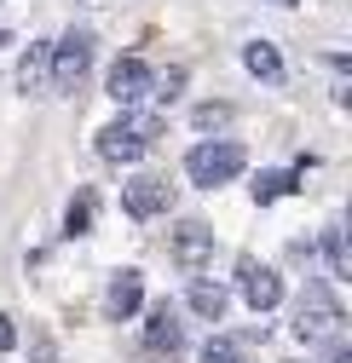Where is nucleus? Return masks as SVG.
<instances>
[{
  "instance_id": "f257e3e1",
  "label": "nucleus",
  "mask_w": 352,
  "mask_h": 363,
  "mask_svg": "<svg viewBox=\"0 0 352 363\" xmlns=\"http://www.w3.org/2000/svg\"><path fill=\"white\" fill-rule=\"evenodd\" d=\"M243 167H248V150H243L237 139H208V145H197V150L185 156V173H191L197 191H226V185H237Z\"/></svg>"
},
{
  "instance_id": "f03ea898",
  "label": "nucleus",
  "mask_w": 352,
  "mask_h": 363,
  "mask_svg": "<svg viewBox=\"0 0 352 363\" xmlns=\"http://www.w3.org/2000/svg\"><path fill=\"white\" fill-rule=\"evenodd\" d=\"M162 133V116H150V110H133V116H121V121H110L104 133H99V156L110 162V167H133L145 150H150V139Z\"/></svg>"
},
{
  "instance_id": "7ed1b4c3",
  "label": "nucleus",
  "mask_w": 352,
  "mask_h": 363,
  "mask_svg": "<svg viewBox=\"0 0 352 363\" xmlns=\"http://www.w3.org/2000/svg\"><path fill=\"white\" fill-rule=\"evenodd\" d=\"M295 335L306 346H324V340L341 335V300H335L329 283H306L300 289V300H295Z\"/></svg>"
},
{
  "instance_id": "20e7f679",
  "label": "nucleus",
  "mask_w": 352,
  "mask_h": 363,
  "mask_svg": "<svg viewBox=\"0 0 352 363\" xmlns=\"http://www.w3.org/2000/svg\"><path fill=\"white\" fill-rule=\"evenodd\" d=\"M87 64H93V29H70L58 47H53V75H47V86L75 93L81 75H87Z\"/></svg>"
},
{
  "instance_id": "39448f33",
  "label": "nucleus",
  "mask_w": 352,
  "mask_h": 363,
  "mask_svg": "<svg viewBox=\"0 0 352 363\" xmlns=\"http://www.w3.org/2000/svg\"><path fill=\"white\" fill-rule=\"evenodd\" d=\"M121 208L133 213V219H162L173 208V185H167V173H133L121 185Z\"/></svg>"
},
{
  "instance_id": "423d86ee",
  "label": "nucleus",
  "mask_w": 352,
  "mask_h": 363,
  "mask_svg": "<svg viewBox=\"0 0 352 363\" xmlns=\"http://www.w3.org/2000/svg\"><path fill=\"white\" fill-rule=\"evenodd\" d=\"M150 64L145 58H133V52H127V58H116L110 64V75H104V93L116 99V104H139V99H150Z\"/></svg>"
},
{
  "instance_id": "0eeeda50",
  "label": "nucleus",
  "mask_w": 352,
  "mask_h": 363,
  "mask_svg": "<svg viewBox=\"0 0 352 363\" xmlns=\"http://www.w3.org/2000/svg\"><path fill=\"white\" fill-rule=\"evenodd\" d=\"M167 242H173V259H180L185 271H202L214 259V225L208 219H180Z\"/></svg>"
},
{
  "instance_id": "6e6552de",
  "label": "nucleus",
  "mask_w": 352,
  "mask_h": 363,
  "mask_svg": "<svg viewBox=\"0 0 352 363\" xmlns=\"http://www.w3.org/2000/svg\"><path fill=\"white\" fill-rule=\"evenodd\" d=\"M237 289H243V300H248L260 317H266L272 306H283V277H277L272 265H254V259H243V265H237Z\"/></svg>"
},
{
  "instance_id": "1a4fd4ad",
  "label": "nucleus",
  "mask_w": 352,
  "mask_h": 363,
  "mask_svg": "<svg viewBox=\"0 0 352 363\" xmlns=\"http://www.w3.org/2000/svg\"><path fill=\"white\" fill-rule=\"evenodd\" d=\"M145 352H150V357H180V352H185V323H180V311H173V306H156V311H150Z\"/></svg>"
},
{
  "instance_id": "9d476101",
  "label": "nucleus",
  "mask_w": 352,
  "mask_h": 363,
  "mask_svg": "<svg viewBox=\"0 0 352 363\" xmlns=\"http://www.w3.org/2000/svg\"><path fill=\"white\" fill-rule=\"evenodd\" d=\"M139 306H145V277H139V271H116L110 289H104V317L121 323V317H133Z\"/></svg>"
},
{
  "instance_id": "9b49d317",
  "label": "nucleus",
  "mask_w": 352,
  "mask_h": 363,
  "mask_svg": "<svg viewBox=\"0 0 352 363\" xmlns=\"http://www.w3.org/2000/svg\"><path fill=\"white\" fill-rule=\"evenodd\" d=\"M185 306H191L197 317H208V323H219V317L231 311V289H226V283H208V277H197V271H191V294H185Z\"/></svg>"
},
{
  "instance_id": "f8f14e48",
  "label": "nucleus",
  "mask_w": 352,
  "mask_h": 363,
  "mask_svg": "<svg viewBox=\"0 0 352 363\" xmlns=\"http://www.w3.org/2000/svg\"><path fill=\"white\" fill-rule=\"evenodd\" d=\"M243 69L260 75L266 86H277V81H283V52L272 47V40H248V47H243Z\"/></svg>"
},
{
  "instance_id": "ddd939ff",
  "label": "nucleus",
  "mask_w": 352,
  "mask_h": 363,
  "mask_svg": "<svg viewBox=\"0 0 352 363\" xmlns=\"http://www.w3.org/2000/svg\"><path fill=\"white\" fill-rule=\"evenodd\" d=\"M47 75H53V47H47V40H35V47L23 52V64H18V93H40Z\"/></svg>"
},
{
  "instance_id": "4468645a",
  "label": "nucleus",
  "mask_w": 352,
  "mask_h": 363,
  "mask_svg": "<svg viewBox=\"0 0 352 363\" xmlns=\"http://www.w3.org/2000/svg\"><path fill=\"white\" fill-rule=\"evenodd\" d=\"M93 208H99V191L81 185L70 196V213H64V237H87V231H93Z\"/></svg>"
},
{
  "instance_id": "2eb2a0df",
  "label": "nucleus",
  "mask_w": 352,
  "mask_h": 363,
  "mask_svg": "<svg viewBox=\"0 0 352 363\" xmlns=\"http://www.w3.org/2000/svg\"><path fill=\"white\" fill-rule=\"evenodd\" d=\"M295 185H300V162H295V167H272V173L254 179V202H277V196H289Z\"/></svg>"
},
{
  "instance_id": "dca6fc26",
  "label": "nucleus",
  "mask_w": 352,
  "mask_h": 363,
  "mask_svg": "<svg viewBox=\"0 0 352 363\" xmlns=\"http://www.w3.org/2000/svg\"><path fill=\"white\" fill-rule=\"evenodd\" d=\"M197 363H254V357H248V340H243V335H219V340L202 346Z\"/></svg>"
},
{
  "instance_id": "f3484780",
  "label": "nucleus",
  "mask_w": 352,
  "mask_h": 363,
  "mask_svg": "<svg viewBox=\"0 0 352 363\" xmlns=\"http://www.w3.org/2000/svg\"><path fill=\"white\" fill-rule=\"evenodd\" d=\"M324 259H329V271H335V277H352V259H346V231H341V219H335V225H324Z\"/></svg>"
},
{
  "instance_id": "a211bd4d",
  "label": "nucleus",
  "mask_w": 352,
  "mask_h": 363,
  "mask_svg": "<svg viewBox=\"0 0 352 363\" xmlns=\"http://www.w3.org/2000/svg\"><path fill=\"white\" fill-rule=\"evenodd\" d=\"M150 99H156V104L185 99V69H156V75H150Z\"/></svg>"
},
{
  "instance_id": "6ab92c4d",
  "label": "nucleus",
  "mask_w": 352,
  "mask_h": 363,
  "mask_svg": "<svg viewBox=\"0 0 352 363\" xmlns=\"http://www.w3.org/2000/svg\"><path fill=\"white\" fill-rule=\"evenodd\" d=\"M226 121H231V104H226V99H214V104H197V110H191V127H197V133H219Z\"/></svg>"
},
{
  "instance_id": "aec40b11",
  "label": "nucleus",
  "mask_w": 352,
  "mask_h": 363,
  "mask_svg": "<svg viewBox=\"0 0 352 363\" xmlns=\"http://www.w3.org/2000/svg\"><path fill=\"white\" fill-rule=\"evenodd\" d=\"M0 352H18V323L0 311Z\"/></svg>"
},
{
  "instance_id": "412c9836",
  "label": "nucleus",
  "mask_w": 352,
  "mask_h": 363,
  "mask_svg": "<svg viewBox=\"0 0 352 363\" xmlns=\"http://www.w3.org/2000/svg\"><path fill=\"white\" fill-rule=\"evenodd\" d=\"M29 346H35V363H58V357H53V340H47V335H40V329L29 335Z\"/></svg>"
},
{
  "instance_id": "4be33fe9",
  "label": "nucleus",
  "mask_w": 352,
  "mask_h": 363,
  "mask_svg": "<svg viewBox=\"0 0 352 363\" xmlns=\"http://www.w3.org/2000/svg\"><path fill=\"white\" fill-rule=\"evenodd\" d=\"M81 6H99V0H81Z\"/></svg>"
},
{
  "instance_id": "5701e85b",
  "label": "nucleus",
  "mask_w": 352,
  "mask_h": 363,
  "mask_svg": "<svg viewBox=\"0 0 352 363\" xmlns=\"http://www.w3.org/2000/svg\"><path fill=\"white\" fill-rule=\"evenodd\" d=\"M283 6H289V0H283Z\"/></svg>"
}]
</instances>
